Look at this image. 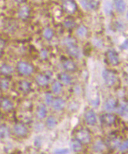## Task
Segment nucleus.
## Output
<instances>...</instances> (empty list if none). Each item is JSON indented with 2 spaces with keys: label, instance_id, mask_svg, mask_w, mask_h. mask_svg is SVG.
<instances>
[{
  "label": "nucleus",
  "instance_id": "obj_1",
  "mask_svg": "<svg viewBox=\"0 0 128 154\" xmlns=\"http://www.w3.org/2000/svg\"><path fill=\"white\" fill-rule=\"evenodd\" d=\"M17 70L23 76H30L33 72V67L26 62H20L17 65Z\"/></svg>",
  "mask_w": 128,
  "mask_h": 154
},
{
  "label": "nucleus",
  "instance_id": "obj_2",
  "mask_svg": "<svg viewBox=\"0 0 128 154\" xmlns=\"http://www.w3.org/2000/svg\"><path fill=\"white\" fill-rule=\"evenodd\" d=\"M76 139L82 144H89L91 141V136L86 129H80L76 133Z\"/></svg>",
  "mask_w": 128,
  "mask_h": 154
},
{
  "label": "nucleus",
  "instance_id": "obj_3",
  "mask_svg": "<svg viewBox=\"0 0 128 154\" xmlns=\"http://www.w3.org/2000/svg\"><path fill=\"white\" fill-rule=\"evenodd\" d=\"M102 77L105 84L109 87L113 85L116 81L115 74L109 70H105L102 73Z\"/></svg>",
  "mask_w": 128,
  "mask_h": 154
},
{
  "label": "nucleus",
  "instance_id": "obj_4",
  "mask_svg": "<svg viewBox=\"0 0 128 154\" xmlns=\"http://www.w3.org/2000/svg\"><path fill=\"white\" fill-rule=\"evenodd\" d=\"M63 8L67 13L73 14L77 10V6L74 1L67 0L63 4Z\"/></svg>",
  "mask_w": 128,
  "mask_h": 154
},
{
  "label": "nucleus",
  "instance_id": "obj_5",
  "mask_svg": "<svg viewBox=\"0 0 128 154\" xmlns=\"http://www.w3.org/2000/svg\"><path fill=\"white\" fill-rule=\"evenodd\" d=\"M85 120L86 123L90 126H94L97 123V117L96 113L92 110L87 111L84 115Z\"/></svg>",
  "mask_w": 128,
  "mask_h": 154
},
{
  "label": "nucleus",
  "instance_id": "obj_6",
  "mask_svg": "<svg viewBox=\"0 0 128 154\" xmlns=\"http://www.w3.org/2000/svg\"><path fill=\"white\" fill-rule=\"evenodd\" d=\"M14 132L17 136L23 137L27 135L28 130L26 126L23 123H17L14 126Z\"/></svg>",
  "mask_w": 128,
  "mask_h": 154
},
{
  "label": "nucleus",
  "instance_id": "obj_7",
  "mask_svg": "<svg viewBox=\"0 0 128 154\" xmlns=\"http://www.w3.org/2000/svg\"><path fill=\"white\" fill-rule=\"evenodd\" d=\"M81 4L86 10H96L98 7V2L96 0H81Z\"/></svg>",
  "mask_w": 128,
  "mask_h": 154
},
{
  "label": "nucleus",
  "instance_id": "obj_8",
  "mask_svg": "<svg viewBox=\"0 0 128 154\" xmlns=\"http://www.w3.org/2000/svg\"><path fill=\"white\" fill-rule=\"evenodd\" d=\"M67 51L71 56L74 58H78L81 56V51L79 48L75 44H72L68 46Z\"/></svg>",
  "mask_w": 128,
  "mask_h": 154
},
{
  "label": "nucleus",
  "instance_id": "obj_9",
  "mask_svg": "<svg viewBox=\"0 0 128 154\" xmlns=\"http://www.w3.org/2000/svg\"><path fill=\"white\" fill-rule=\"evenodd\" d=\"M52 107L56 111H61L65 107V102L61 98H56L52 102Z\"/></svg>",
  "mask_w": 128,
  "mask_h": 154
},
{
  "label": "nucleus",
  "instance_id": "obj_10",
  "mask_svg": "<svg viewBox=\"0 0 128 154\" xmlns=\"http://www.w3.org/2000/svg\"><path fill=\"white\" fill-rule=\"evenodd\" d=\"M108 59L111 64L113 65H117L119 63V59L118 54L114 51H110L108 54Z\"/></svg>",
  "mask_w": 128,
  "mask_h": 154
},
{
  "label": "nucleus",
  "instance_id": "obj_11",
  "mask_svg": "<svg viewBox=\"0 0 128 154\" xmlns=\"http://www.w3.org/2000/svg\"><path fill=\"white\" fill-rule=\"evenodd\" d=\"M117 107V101L116 99L113 98H109L105 105V108L106 110L112 112L114 111Z\"/></svg>",
  "mask_w": 128,
  "mask_h": 154
},
{
  "label": "nucleus",
  "instance_id": "obj_12",
  "mask_svg": "<svg viewBox=\"0 0 128 154\" xmlns=\"http://www.w3.org/2000/svg\"><path fill=\"white\" fill-rule=\"evenodd\" d=\"M116 120V117L112 114L107 113L102 116V122L106 125L110 126L113 125Z\"/></svg>",
  "mask_w": 128,
  "mask_h": 154
},
{
  "label": "nucleus",
  "instance_id": "obj_13",
  "mask_svg": "<svg viewBox=\"0 0 128 154\" xmlns=\"http://www.w3.org/2000/svg\"><path fill=\"white\" fill-rule=\"evenodd\" d=\"M1 108L5 111H10L12 110L14 106L12 103L7 98H3L0 102Z\"/></svg>",
  "mask_w": 128,
  "mask_h": 154
},
{
  "label": "nucleus",
  "instance_id": "obj_14",
  "mask_svg": "<svg viewBox=\"0 0 128 154\" xmlns=\"http://www.w3.org/2000/svg\"><path fill=\"white\" fill-rule=\"evenodd\" d=\"M36 83L41 87H44L47 85L49 82V78L46 75L40 74L36 78Z\"/></svg>",
  "mask_w": 128,
  "mask_h": 154
},
{
  "label": "nucleus",
  "instance_id": "obj_15",
  "mask_svg": "<svg viewBox=\"0 0 128 154\" xmlns=\"http://www.w3.org/2000/svg\"><path fill=\"white\" fill-rule=\"evenodd\" d=\"M30 15V9L27 6L21 7L18 11V16L22 20L27 19Z\"/></svg>",
  "mask_w": 128,
  "mask_h": 154
},
{
  "label": "nucleus",
  "instance_id": "obj_16",
  "mask_svg": "<svg viewBox=\"0 0 128 154\" xmlns=\"http://www.w3.org/2000/svg\"><path fill=\"white\" fill-rule=\"evenodd\" d=\"M36 114L39 119H44L47 114V109L44 104H40L37 110Z\"/></svg>",
  "mask_w": 128,
  "mask_h": 154
},
{
  "label": "nucleus",
  "instance_id": "obj_17",
  "mask_svg": "<svg viewBox=\"0 0 128 154\" xmlns=\"http://www.w3.org/2000/svg\"><path fill=\"white\" fill-rule=\"evenodd\" d=\"M114 4L117 11L124 12L126 10V4L124 0H114Z\"/></svg>",
  "mask_w": 128,
  "mask_h": 154
},
{
  "label": "nucleus",
  "instance_id": "obj_18",
  "mask_svg": "<svg viewBox=\"0 0 128 154\" xmlns=\"http://www.w3.org/2000/svg\"><path fill=\"white\" fill-rule=\"evenodd\" d=\"M10 131L9 128L5 125L0 126V138L6 139L10 136Z\"/></svg>",
  "mask_w": 128,
  "mask_h": 154
},
{
  "label": "nucleus",
  "instance_id": "obj_19",
  "mask_svg": "<svg viewBox=\"0 0 128 154\" xmlns=\"http://www.w3.org/2000/svg\"><path fill=\"white\" fill-rule=\"evenodd\" d=\"M13 70L11 66L7 64H2L0 67V73L4 76H8L12 73Z\"/></svg>",
  "mask_w": 128,
  "mask_h": 154
},
{
  "label": "nucleus",
  "instance_id": "obj_20",
  "mask_svg": "<svg viewBox=\"0 0 128 154\" xmlns=\"http://www.w3.org/2000/svg\"><path fill=\"white\" fill-rule=\"evenodd\" d=\"M82 143L78 139L73 140L71 142V148L75 153H79L82 150Z\"/></svg>",
  "mask_w": 128,
  "mask_h": 154
},
{
  "label": "nucleus",
  "instance_id": "obj_21",
  "mask_svg": "<svg viewBox=\"0 0 128 154\" xmlns=\"http://www.w3.org/2000/svg\"><path fill=\"white\" fill-rule=\"evenodd\" d=\"M63 67L65 70L68 71H74L76 69L75 64L74 63V62L70 60H67L65 61L63 64Z\"/></svg>",
  "mask_w": 128,
  "mask_h": 154
},
{
  "label": "nucleus",
  "instance_id": "obj_22",
  "mask_svg": "<svg viewBox=\"0 0 128 154\" xmlns=\"http://www.w3.org/2000/svg\"><path fill=\"white\" fill-rule=\"evenodd\" d=\"M93 148L95 152L100 153V152H102L104 151V150L105 148V146L102 141H97V142H96L94 144V145L93 146Z\"/></svg>",
  "mask_w": 128,
  "mask_h": 154
},
{
  "label": "nucleus",
  "instance_id": "obj_23",
  "mask_svg": "<svg viewBox=\"0 0 128 154\" xmlns=\"http://www.w3.org/2000/svg\"><path fill=\"white\" fill-rule=\"evenodd\" d=\"M46 124L48 128L49 129L54 128L57 125V121L56 118L52 116H49L46 121Z\"/></svg>",
  "mask_w": 128,
  "mask_h": 154
},
{
  "label": "nucleus",
  "instance_id": "obj_24",
  "mask_svg": "<svg viewBox=\"0 0 128 154\" xmlns=\"http://www.w3.org/2000/svg\"><path fill=\"white\" fill-rule=\"evenodd\" d=\"M59 79L65 85L70 84L72 81L71 77L66 73H61L59 75Z\"/></svg>",
  "mask_w": 128,
  "mask_h": 154
},
{
  "label": "nucleus",
  "instance_id": "obj_25",
  "mask_svg": "<svg viewBox=\"0 0 128 154\" xmlns=\"http://www.w3.org/2000/svg\"><path fill=\"white\" fill-rule=\"evenodd\" d=\"M108 145L112 149H115L118 147H119L120 145V141L117 139L116 138H113L109 139V141L108 142Z\"/></svg>",
  "mask_w": 128,
  "mask_h": 154
},
{
  "label": "nucleus",
  "instance_id": "obj_26",
  "mask_svg": "<svg viewBox=\"0 0 128 154\" xmlns=\"http://www.w3.org/2000/svg\"><path fill=\"white\" fill-rule=\"evenodd\" d=\"M62 84L58 81H55L52 86V91L55 94L60 93L62 90Z\"/></svg>",
  "mask_w": 128,
  "mask_h": 154
},
{
  "label": "nucleus",
  "instance_id": "obj_27",
  "mask_svg": "<svg viewBox=\"0 0 128 154\" xmlns=\"http://www.w3.org/2000/svg\"><path fill=\"white\" fill-rule=\"evenodd\" d=\"M77 34L80 37H84L87 34V29L84 26H80L77 30Z\"/></svg>",
  "mask_w": 128,
  "mask_h": 154
},
{
  "label": "nucleus",
  "instance_id": "obj_28",
  "mask_svg": "<svg viewBox=\"0 0 128 154\" xmlns=\"http://www.w3.org/2000/svg\"><path fill=\"white\" fill-rule=\"evenodd\" d=\"M20 87L21 89L24 92H27L30 89V84L25 80L21 81L20 82Z\"/></svg>",
  "mask_w": 128,
  "mask_h": 154
},
{
  "label": "nucleus",
  "instance_id": "obj_29",
  "mask_svg": "<svg viewBox=\"0 0 128 154\" xmlns=\"http://www.w3.org/2000/svg\"><path fill=\"white\" fill-rule=\"evenodd\" d=\"M118 113L122 116H128V108L127 105H121L118 109Z\"/></svg>",
  "mask_w": 128,
  "mask_h": 154
},
{
  "label": "nucleus",
  "instance_id": "obj_30",
  "mask_svg": "<svg viewBox=\"0 0 128 154\" xmlns=\"http://www.w3.org/2000/svg\"><path fill=\"white\" fill-rule=\"evenodd\" d=\"M53 36V33L52 29L49 28H46L43 32V36L46 40H50Z\"/></svg>",
  "mask_w": 128,
  "mask_h": 154
},
{
  "label": "nucleus",
  "instance_id": "obj_31",
  "mask_svg": "<svg viewBox=\"0 0 128 154\" xmlns=\"http://www.w3.org/2000/svg\"><path fill=\"white\" fill-rule=\"evenodd\" d=\"M10 82L7 79L3 78L0 81V88L2 90H7L9 88Z\"/></svg>",
  "mask_w": 128,
  "mask_h": 154
},
{
  "label": "nucleus",
  "instance_id": "obj_32",
  "mask_svg": "<svg viewBox=\"0 0 128 154\" xmlns=\"http://www.w3.org/2000/svg\"><path fill=\"white\" fill-rule=\"evenodd\" d=\"M75 25H76V23L73 20H66L64 22L65 27L66 28H68V29H72L75 26Z\"/></svg>",
  "mask_w": 128,
  "mask_h": 154
},
{
  "label": "nucleus",
  "instance_id": "obj_33",
  "mask_svg": "<svg viewBox=\"0 0 128 154\" xmlns=\"http://www.w3.org/2000/svg\"><path fill=\"white\" fill-rule=\"evenodd\" d=\"M53 96L52 95L49 93V92H47L45 95V103L47 105L49 106L51 104H52L53 102Z\"/></svg>",
  "mask_w": 128,
  "mask_h": 154
},
{
  "label": "nucleus",
  "instance_id": "obj_34",
  "mask_svg": "<svg viewBox=\"0 0 128 154\" xmlns=\"http://www.w3.org/2000/svg\"><path fill=\"white\" fill-rule=\"evenodd\" d=\"M64 42L66 45L69 46V45H71L72 44H75V40L72 37H67L64 40Z\"/></svg>",
  "mask_w": 128,
  "mask_h": 154
},
{
  "label": "nucleus",
  "instance_id": "obj_35",
  "mask_svg": "<svg viewBox=\"0 0 128 154\" xmlns=\"http://www.w3.org/2000/svg\"><path fill=\"white\" fill-rule=\"evenodd\" d=\"M119 150L121 151H125L128 149V139L125 141L123 144L119 145Z\"/></svg>",
  "mask_w": 128,
  "mask_h": 154
},
{
  "label": "nucleus",
  "instance_id": "obj_36",
  "mask_svg": "<svg viewBox=\"0 0 128 154\" xmlns=\"http://www.w3.org/2000/svg\"><path fill=\"white\" fill-rule=\"evenodd\" d=\"M105 11L107 14H110L112 11V5L110 2H106L105 4Z\"/></svg>",
  "mask_w": 128,
  "mask_h": 154
},
{
  "label": "nucleus",
  "instance_id": "obj_37",
  "mask_svg": "<svg viewBox=\"0 0 128 154\" xmlns=\"http://www.w3.org/2000/svg\"><path fill=\"white\" fill-rule=\"evenodd\" d=\"M69 151L68 149H59V150H56L55 151V154H67L68 153Z\"/></svg>",
  "mask_w": 128,
  "mask_h": 154
},
{
  "label": "nucleus",
  "instance_id": "obj_38",
  "mask_svg": "<svg viewBox=\"0 0 128 154\" xmlns=\"http://www.w3.org/2000/svg\"><path fill=\"white\" fill-rule=\"evenodd\" d=\"M40 57L42 59H45L48 57V52L46 50H42L40 52Z\"/></svg>",
  "mask_w": 128,
  "mask_h": 154
},
{
  "label": "nucleus",
  "instance_id": "obj_39",
  "mask_svg": "<svg viewBox=\"0 0 128 154\" xmlns=\"http://www.w3.org/2000/svg\"><path fill=\"white\" fill-rule=\"evenodd\" d=\"M34 145H36V147L39 148L41 145H42V141H41V139L39 138V137L36 138V139L34 140Z\"/></svg>",
  "mask_w": 128,
  "mask_h": 154
},
{
  "label": "nucleus",
  "instance_id": "obj_40",
  "mask_svg": "<svg viewBox=\"0 0 128 154\" xmlns=\"http://www.w3.org/2000/svg\"><path fill=\"white\" fill-rule=\"evenodd\" d=\"M122 48L123 49H127L128 48V40H126L124 43L123 45H122Z\"/></svg>",
  "mask_w": 128,
  "mask_h": 154
},
{
  "label": "nucleus",
  "instance_id": "obj_41",
  "mask_svg": "<svg viewBox=\"0 0 128 154\" xmlns=\"http://www.w3.org/2000/svg\"><path fill=\"white\" fill-rule=\"evenodd\" d=\"M4 45H5V43H4V41L0 39V49L3 48L4 47Z\"/></svg>",
  "mask_w": 128,
  "mask_h": 154
},
{
  "label": "nucleus",
  "instance_id": "obj_42",
  "mask_svg": "<svg viewBox=\"0 0 128 154\" xmlns=\"http://www.w3.org/2000/svg\"><path fill=\"white\" fill-rule=\"evenodd\" d=\"M15 2H16L17 3H23L24 2H25L26 0H14Z\"/></svg>",
  "mask_w": 128,
  "mask_h": 154
},
{
  "label": "nucleus",
  "instance_id": "obj_43",
  "mask_svg": "<svg viewBox=\"0 0 128 154\" xmlns=\"http://www.w3.org/2000/svg\"><path fill=\"white\" fill-rule=\"evenodd\" d=\"M126 80H127V83H128V76H127V79H126Z\"/></svg>",
  "mask_w": 128,
  "mask_h": 154
},
{
  "label": "nucleus",
  "instance_id": "obj_44",
  "mask_svg": "<svg viewBox=\"0 0 128 154\" xmlns=\"http://www.w3.org/2000/svg\"><path fill=\"white\" fill-rule=\"evenodd\" d=\"M1 52L0 51V58H1Z\"/></svg>",
  "mask_w": 128,
  "mask_h": 154
},
{
  "label": "nucleus",
  "instance_id": "obj_45",
  "mask_svg": "<svg viewBox=\"0 0 128 154\" xmlns=\"http://www.w3.org/2000/svg\"><path fill=\"white\" fill-rule=\"evenodd\" d=\"M127 107L128 108V103H127Z\"/></svg>",
  "mask_w": 128,
  "mask_h": 154
},
{
  "label": "nucleus",
  "instance_id": "obj_46",
  "mask_svg": "<svg viewBox=\"0 0 128 154\" xmlns=\"http://www.w3.org/2000/svg\"></svg>",
  "mask_w": 128,
  "mask_h": 154
}]
</instances>
